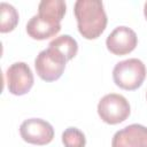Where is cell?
<instances>
[{
  "instance_id": "9",
  "label": "cell",
  "mask_w": 147,
  "mask_h": 147,
  "mask_svg": "<svg viewBox=\"0 0 147 147\" xmlns=\"http://www.w3.org/2000/svg\"><path fill=\"white\" fill-rule=\"evenodd\" d=\"M61 30V24L47 17L34 15L26 23L28 34L37 40H45L57 34Z\"/></svg>"
},
{
  "instance_id": "4",
  "label": "cell",
  "mask_w": 147,
  "mask_h": 147,
  "mask_svg": "<svg viewBox=\"0 0 147 147\" xmlns=\"http://www.w3.org/2000/svg\"><path fill=\"white\" fill-rule=\"evenodd\" d=\"M130 111L129 101L121 94H107L98 103V114L107 124L114 125L124 122L129 117Z\"/></svg>"
},
{
  "instance_id": "1",
  "label": "cell",
  "mask_w": 147,
  "mask_h": 147,
  "mask_svg": "<svg viewBox=\"0 0 147 147\" xmlns=\"http://www.w3.org/2000/svg\"><path fill=\"white\" fill-rule=\"evenodd\" d=\"M79 33L86 39H95L107 26V15L100 0H77L74 7Z\"/></svg>"
},
{
  "instance_id": "11",
  "label": "cell",
  "mask_w": 147,
  "mask_h": 147,
  "mask_svg": "<svg viewBox=\"0 0 147 147\" xmlns=\"http://www.w3.org/2000/svg\"><path fill=\"white\" fill-rule=\"evenodd\" d=\"M48 46L57 49L61 54H63L65 56V59L68 61L74 59L78 52V44H77L76 39H74L69 34H62L60 37L54 38L49 42Z\"/></svg>"
},
{
  "instance_id": "12",
  "label": "cell",
  "mask_w": 147,
  "mask_h": 147,
  "mask_svg": "<svg viewBox=\"0 0 147 147\" xmlns=\"http://www.w3.org/2000/svg\"><path fill=\"white\" fill-rule=\"evenodd\" d=\"M0 11H1V23H0V31L2 33L13 31L17 23H18V13L14 6L1 2L0 3Z\"/></svg>"
},
{
  "instance_id": "15",
  "label": "cell",
  "mask_w": 147,
  "mask_h": 147,
  "mask_svg": "<svg viewBox=\"0 0 147 147\" xmlns=\"http://www.w3.org/2000/svg\"><path fill=\"white\" fill-rule=\"evenodd\" d=\"M146 98H147V93H146Z\"/></svg>"
},
{
  "instance_id": "6",
  "label": "cell",
  "mask_w": 147,
  "mask_h": 147,
  "mask_svg": "<svg viewBox=\"0 0 147 147\" xmlns=\"http://www.w3.org/2000/svg\"><path fill=\"white\" fill-rule=\"evenodd\" d=\"M20 133L24 141L33 145H47L54 138L53 126L41 118L25 119L20 126Z\"/></svg>"
},
{
  "instance_id": "3",
  "label": "cell",
  "mask_w": 147,
  "mask_h": 147,
  "mask_svg": "<svg viewBox=\"0 0 147 147\" xmlns=\"http://www.w3.org/2000/svg\"><path fill=\"white\" fill-rule=\"evenodd\" d=\"M67 62L68 60L63 54L48 46V48L41 51L37 55L34 60V67L37 75L42 80L54 82L62 76Z\"/></svg>"
},
{
  "instance_id": "13",
  "label": "cell",
  "mask_w": 147,
  "mask_h": 147,
  "mask_svg": "<svg viewBox=\"0 0 147 147\" xmlns=\"http://www.w3.org/2000/svg\"><path fill=\"white\" fill-rule=\"evenodd\" d=\"M62 142L64 147H85L86 138L77 127H68L62 133Z\"/></svg>"
},
{
  "instance_id": "8",
  "label": "cell",
  "mask_w": 147,
  "mask_h": 147,
  "mask_svg": "<svg viewBox=\"0 0 147 147\" xmlns=\"http://www.w3.org/2000/svg\"><path fill=\"white\" fill-rule=\"evenodd\" d=\"M111 147H147V127L140 124L125 126L114 134Z\"/></svg>"
},
{
  "instance_id": "7",
  "label": "cell",
  "mask_w": 147,
  "mask_h": 147,
  "mask_svg": "<svg viewBox=\"0 0 147 147\" xmlns=\"http://www.w3.org/2000/svg\"><path fill=\"white\" fill-rule=\"evenodd\" d=\"M138 44L136 32L127 26H117L107 37L106 45L110 53L115 55H125L131 53Z\"/></svg>"
},
{
  "instance_id": "2",
  "label": "cell",
  "mask_w": 147,
  "mask_h": 147,
  "mask_svg": "<svg viewBox=\"0 0 147 147\" xmlns=\"http://www.w3.org/2000/svg\"><path fill=\"white\" fill-rule=\"evenodd\" d=\"M146 77V67L139 59H127L118 62L113 70L115 84L126 91L140 87Z\"/></svg>"
},
{
  "instance_id": "14",
  "label": "cell",
  "mask_w": 147,
  "mask_h": 147,
  "mask_svg": "<svg viewBox=\"0 0 147 147\" xmlns=\"http://www.w3.org/2000/svg\"><path fill=\"white\" fill-rule=\"evenodd\" d=\"M144 15H145V17L147 20V1L145 2V6H144Z\"/></svg>"
},
{
  "instance_id": "5",
  "label": "cell",
  "mask_w": 147,
  "mask_h": 147,
  "mask_svg": "<svg viewBox=\"0 0 147 147\" xmlns=\"http://www.w3.org/2000/svg\"><path fill=\"white\" fill-rule=\"evenodd\" d=\"M33 74L25 62H15L6 71L8 91L14 95L26 94L33 86Z\"/></svg>"
},
{
  "instance_id": "10",
  "label": "cell",
  "mask_w": 147,
  "mask_h": 147,
  "mask_svg": "<svg viewBox=\"0 0 147 147\" xmlns=\"http://www.w3.org/2000/svg\"><path fill=\"white\" fill-rule=\"evenodd\" d=\"M67 5L63 0H42L38 6V15L61 23L65 14Z\"/></svg>"
}]
</instances>
